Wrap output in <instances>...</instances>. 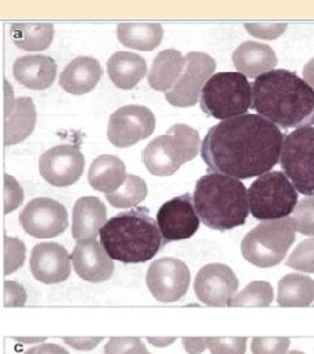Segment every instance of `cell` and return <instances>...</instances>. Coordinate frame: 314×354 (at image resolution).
Here are the masks:
<instances>
[{"mask_svg": "<svg viewBox=\"0 0 314 354\" xmlns=\"http://www.w3.org/2000/svg\"><path fill=\"white\" fill-rule=\"evenodd\" d=\"M296 241V226L292 218L266 221L246 234L241 252L246 261L258 268L280 264Z\"/></svg>", "mask_w": 314, "mask_h": 354, "instance_id": "8992f818", "label": "cell"}, {"mask_svg": "<svg viewBox=\"0 0 314 354\" xmlns=\"http://www.w3.org/2000/svg\"><path fill=\"white\" fill-rule=\"evenodd\" d=\"M156 127L155 114L141 105H126L109 120L108 138L115 147H130L151 136Z\"/></svg>", "mask_w": 314, "mask_h": 354, "instance_id": "7c38bea8", "label": "cell"}, {"mask_svg": "<svg viewBox=\"0 0 314 354\" xmlns=\"http://www.w3.org/2000/svg\"><path fill=\"white\" fill-rule=\"evenodd\" d=\"M58 67L55 61L46 55H26L13 64L14 79L26 88H49L57 77Z\"/></svg>", "mask_w": 314, "mask_h": 354, "instance_id": "44dd1931", "label": "cell"}, {"mask_svg": "<svg viewBox=\"0 0 314 354\" xmlns=\"http://www.w3.org/2000/svg\"><path fill=\"white\" fill-rule=\"evenodd\" d=\"M193 201L202 222L220 231L245 225L251 212L245 185L237 178L215 172L198 180Z\"/></svg>", "mask_w": 314, "mask_h": 354, "instance_id": "277c9868", "label": "cell"}, {"mask_svg": "<svg viewBox=\"0 0 314 354\" xmlns=\"http://www.w3.org/2000/svg\"><path fill=\"white\" fill-rule=\"evenodd\" d=\"M106 253L125 264L152 260L166 244L157 222L146 209L130 210L110 218L100 231Z\"/></svg>", "mask_w": 314, "mask_h": 354, "instance_id": "3957f363", "label": "cell"}, {"mask_svg": "<svg viewBox=\"0 0 314 354\" xmlns=\"http://www.w3.org/2000/svg\"><path fill=\"white\" fill-rule=\"evenodd\" d=\"M163 35V26L155 23H122L117 28L119 42L137 50H153L161 44Z\"/></svg>", "mask_w": 314, "mask_h": 354, "instance_id": "4316f807", "label": "cell"}, {"mask_svg": "<svg viewBox=\"0 0 314 354\" xmlns=\"http://www.w3.org/2000/svg\"><path fill=\"white\" fill-rule=\"evenodd\" d=\"M314 301V281L300 273H291L279 281L277 304L283 307H308Z\"/></svg>", "mask_w": 314, "mask_h": 354, "instance_id": "83f0119b", "label": "cell"}, {"mask_svg": "<svg viewBox=\"0 0 314 354\" xmlns=\"http://www.w3.org/2000/svg\"><path fill=\"white\" fill-rule=\"evenodd\" d=\"M13 44L26 51L45 50L54 38V26L50 23H16L11 28Z\"/></svg>", "mask_w": 314, "mask_h": 354, "instance_id": "f1b7e54d", "label": "cell"}, {"mask_svg": "<svg viewBox=\"0 0 314 354\" xmlns=\"http://www.w3.org/2000/svg\"><path fill=\"white\" fill-rule=\"evenodd\" d=\"M14 340L17 342H24V344H35V342H45L46 339L45 337H16Z\"/></svg>", "mask_w": 314, "mask_h": 354, "instance_id": "bcb514c9", "label": "cell"}, {"mask_svg": "<svg viewBox=\"0 0 314 354\" xmlns=\"http://www.w3.org/2000/svg\"><path fill=\"white\" fill-rule=\"evenodd\" d=\"M184 345L186 352L190 354H199L207 348V342L203 337H185Z\"/></svg>", "mask_w": 314, "mask_h": 354, "instance_id": "7bdbcfd3", "label": "cell"}, {"mask_svg": "<svg viewBox=\"0 0 314 354\" xmlns=\"http://www.w3.org/2000/svg\"><path fill=\"white\" fill-rule=\"evenodd\" d=\"M292 219L297 232L314 236V197L304 198L297 203Z\"/></svg>", "mask_w": 314, "mask_h": 354, "instance_id": "d6a6232c", "label": "cell"}, {"mask_svg": "<svg viewBox=\"0 0 314 354\" xmlns=\"http://www.w3.org/2000/svg\"><path fill=\"white\" fill-rule=\"evenodd\" d=\"M289 268L304 273H314V238L302 241L286 263Z\"/></svg>", "mask_w": 314, "mask_h": 354, "instance_id": "1f68e13d", "label": "cell"}, {"mask_svg": "<svg viewBox=\"0 0 314 354\" xmlns=\"http://www.w3.org/2000/svg\"><path fill=\"white\" fill-rule=\"evenodd\" d=\"M207 348L211 354H245V337H207Z\"/></svg>", "mask_w": 314, "mask_h": 354, "instance_id": "e575fe53", "label": "cell"}, {"mask_svg": "<svg viewBox=\"0 0 314 354\" xmlns=\"http://www.w3.org/2000/svg\"><path fill=\"white\" fill-rule=\"evenodd\" d=\"M302 74H304V80L314 89V58L304 66Z\"/></svg>", "mask_w": 314, "mask_h": 354, "instance_id": "ee69618b", "label": "cell"}, {"mask_svg": "<svg viewBox=\"0 0 314 354\" xmlns=\"http://www.w3.org/2000/svg\"><path fill=\"white\" fill-rule=\"evenodd\" d=\"M297 190L282 172H267L258 177L248 190L249 210L258 221L287 218L297 206Z\"/></svg>", "mask_w": 314, "mask_h": 354, "instance_id": "ba28073f", "label": "cell"}, {"mask_svg": "<svg viewBox=\"0 0 314 354\" xmlns=\"http://www.w3.org/2000/svg\"><path fill=\"white\" fill-rule=\"evenodd\" d=\"M86 159L74 145H59L41 155L39 174L52 187H70L83 175Z\"/></svg>", "mask_w": 314, "mask_h": 354, "instance_id": "5bb4252c", "label": "cell"}, {"mask_svg": "<svg viewBox=\"0 0 314 354\" xmlns=\"http://www.w3.org/2000/svg\"><path fill=\"white\" fill-rule=\"evenodd\" d=\"M185 68V57L175 49H168L157 54L148 73V83L152 88L168 92L173 88Z\"/></svg>", "mask_w": 314, "mask_h": 354, "instance_id": "484cf974", "label": "cell"}, {"mask_svg": "<svg viewBox=\"0 0 314 354\" xmlns=\"http://www.w3.org/2000/svg\"><path fill=\"white\" fill-rule=\"evenodd\" d=\"M30 270L42 283H59L70 277L71 257L58 243H39L32 251Z\"/></svg>", "mask_w": 314, "mask_h": 354, "instance_id": "e0dca14e", "label": "cell"}, {"mask_svg": "<svg viewBox=\"0 0 314 354\" xmlns=\"http://www.w3.org/2000/svg\"><path fill=\"white\" fill-rule=\"evenodd\" d=\"M26 244L16 238H6L4 241V273L12 274L24 266Z\"/></svg>", "mask_w": 314, "mask_h": 354, "instance_id": "836d02e7", "label": "cell"}, {"mask_svg": "<svg viewBox=\"0 0 314 354\" xmlns=\"http://www.w3.org/2000/svg\"><path fill=\"white\" fill-rule=\"evenodd\" d=\"M147 286L159 302H177L185 297L190 286L188 266L173 257H164L153 261L147 272Z\"/></svg>", "mask_w": 314, "mask_h": 354, "instance_id": "8fae6325", "label": "cell"}, {"mask_svg": "<svg viewBox=\"0 0 314 354\" xmlns=\"http://www.w3.org/2000/svg\"><path fill=\"white\" fill-rule=\"evenodd\" d=\"M251 83L239 73H217L208 79L201 95L202 111L217 120L246 114L251 106Z\"/></svg>", "mask_w": 314, "mask_h": 354, "instance_id": "52a82bcc", "label": "cell"}, {"mask_svg": "<svg viewBox=\"0 0 314 354\" xmlns=\"http://www.w3.org/2000/svg\"><path fill=\"white\" fill-rule=\"evenodd\" d=\"M101 337H66L64 342L77 351H90L100 344Z\"/></svg>", "mask_w": 314, "mask_h": 354, "instance_id": "60d3db41", "label": "cell"}, {"mask_svg": "<svg viewBox=\"0 0 314 354\" xmlns=\"http://www.w3.org/2000/svg\"><path fill=\"white\" fill-rule=\"evenodd\" d=\"M251 108L283 129L314 125V89L288 70H273L255 79Z\"/></svg>", "mask_w": 314, "mask_h": 354, "instance_id": "7a4b0ae2", "label": "cell"}, {"mask_svg": "<svg viewBox=\"0 0 314 354\" xmlns=\"http://www.w3.org/2000/svg\"><path fill=\"white\" fill-rule=\"evenodd\" d=\"M216 70L214 58L201 51H190L185 55V68L173 88L165 93V99L173 106H194L203 87Z\"/></svg>", "mask_w": 314, "mask_h": 354, "instance_id": "30bf717a", "label": "cell"}, {"mask_svg": "<svg viewBox=\"0 0 314 354\" xmlns=\"http://www.w3.org/2000/svg\"><path fill=\"white\" fill-rule=\"evenodd\" d=\"M147 194L148 188L143 178L135 175H127L121 188L110 194H106V200L114 207L126 209L137 206L138 203L144 201Z\"/></svg>", "mask_w": 314, "mask_h": 354, "instance_id": "f546056e", "label": "cell"}, {"mask_svg": "<svg viewBox=\"0 0 314 354\" xmlns=\"http://www.w3.org/2000/svg\"><path fill=\"white\" fill-rule=\"evenodd\" d=\"M274 290L273 286L266 281H254L249 283L244 290L239 292L229 306L239 307V306H255V307H267L273 304Z\"/></svg>", "mask_w": 314, "mask_h": 354, "instance_id": "4dcf8cb0", "label": "cell"}, {"mask_svg": "<svg viewBox=\"0 0 314 354\" xmlns=\"http://www.w3.org/2000/svg\"><path fill=\"white\" fill-rule=\"evenodd\" d=\"M24 354H70L61 345L55 344H41L26 351Z\"/></svg>", "mask_w": 314, "mask_h": 354, "instance_id": "b9f144b4", "label": "cell"}, {"mask_svg": "<svg viewBox=\"0 0 314 354\" xmlns=\"http://www.w3.org/2000/svg\"><path fill=\"white\" fill-rule=\"evenodd\" d=\"M108 74L115 87L133 89L147 74V64L137 53L117 51L108 61Z\"/></svg>", "mask_w": 314, "mask_h": 354, "instance_id": "cb8c5ba5", "label": "cell"}, {"mask_svg": "<svg viewBox=\"0 0 314 354\" xmlns=\"http://www.w3.org/2000/svg\"><path fill=\"white\" fill-rule=\"evenodd\" d=\"M284 136L259 114H242L210 129L201 145L203 162L237 180L262 176L280 160Z\"/></svg>", "mask_w": 314, "mask_h": 354, "instance_id": "6da1fadb", "label": "cell"}, {"mask_svg": "<svg viewBox=\"0 0 314 354\" xmlns=\"http://www.w3.org/2000/svg\"><path fill=\"white\" fill-rule=\"evenodd\" d=\"M288 354H306V353H302V352H299V351H292V352H289Z\"/></svg>", "mask_w": 314, "mask_h": 354, "instance_id": "7dc6e473", "label": "cell"}, {"mask_svg": "<svg viewBox=\"0 0 314 354\" xmlns=\"http://www.w3.org/2000/svg\"><path fill=\"white\" fill-rule=\"evenodd\" d=\"M288 337H255L251 342L253 354H288Z\"/></svg>", "mask_w": 314, "mask_h": 354, "instance_id": "8d00e7d4", "label": "cell"}, {"mask_svg": "<svg viewBox=\"0 0 314 354\" xmlns=\"http://www.w3.org/2000/svg\"><path fill=\"white\" fill-rule=\"evenodd\" d=\"M102 70L100 62L92 57H79L68 64L61 74L59 84L66 92L84 95L100 82Z\"/></svg>", "mask_w": 314, "mask_h": 354, "instance_id": "603a6c76", "label": "cell"}, {"mask_svg": "<svg viewBox=\"0 0 314 354\" xmlns=\"http://www.w3.org/2000/svg\"><path fill=\"white\" fill-rule=\"evenodd\" d=\"M239 279L233 270L224 264L203 266L194 282L198 299L207 306L226 307L235 298Z\"/></svg>", "mask_w": 314, "mask_h": 354, "instance_id": "2e32d148", "label": "cell"}, {"mask_svg": "<svg viewBox=\"0 0 314 354\" xmlns=\"http://www.w3.org/2000/svg\"><path fill=\"white\" fill-rule=\"evenodd\" d=\"M76 274L88 282H104L113 276V259L97 241L77 243L71 254Z\"/></svg>", "mask_w": 314, "mask_h": 354, "instance_id": "ac0fdd59", "label": "cell"}, {"mask_svg": "<svg viewBox=\"0 0 314 354\" xmlns=\"http://www.w3.org/2000/svg\"><path fill=\"white\" fill-rule=\"evenodd\" d=\"M24 200V192L19 183L10 175L4 177V212L6 214L14 212Z\"/></svg>", "mask_w": 314, "mask_h": 354, "instance_id": "74e56055", "label": "cell"}, {"mask_svg": "<svg viewBox=\"0 0 314 354\" xmlns=\"http://www.w3.org/2000/svg\"><path fill=\"white\" fill-rule=\"evenodd\" d=\"M37 112L35 102L29 97L17 100H6V124H4V143L13 146L26 140L36 127Z\"/></svg>", "mask_w": 314, "mask_h": 354, "instance_id": "ffe728a7", "label": "cell"}, {"mask_svg": "<svg viewBox=\"0 0 314 354\" xmlns=\"http://www.w3.org/2000/svg\"><path fill=\"white\" fill-rule=\"evenodd\" d=\"M232 61L239 74L248 77H259L273 71L277 64L275 51L270 46L255 41L241 44L233 53Z\"/></svg>", "mask_w": 314, "mask_h": 354, "instance_id": "7402d4cb", "label": "cell"}, {"mask_svg": "<svg viewBox=\"0 0 314 354\" xmlns=\"http://www.w3.org/2000/svg\"><path fill=\"white\" fill-rule=\"evenodd\" d=\"M105 354H151L137 337H113L105 345Z\"/></svg>", "mask_w": 314, "mask_h": 354, "instance_id": "d590c367", "label": "cell"}, {"mask_svg": "<svg viewBox=\"0 0 314 354\" xmlns=\"http://www.w3.org/2000/svg\"><path fill=\"white\" fill-rule=\"evenodd\" d=\"M126 165L114 155H101L90 165L88 181L93 189L110 194L125 183Z\"/></svg>", "mask_w": 314, "mask_h": 354, "instance_id": "d4e9b609", "label": "cell"}, {"mask_svg": "<svg viewBox=\"0 0 314 354\" xmlns=\"http://www.w3.org/2000/svg\"><path fill=\"white\" fill-rule=\"evenodd\" d=\"M4 304L7 307L24 306L26 302V292L24 288L13 281H6L4 283Z\"/></svg>", "mask_w": 314, "mask_h": 354, "instance_id": "ab89813d", "label": "cell"}, {"mask_svg": "<svg viewBox=\"0 0 314 354\" xmlns=\"http://www.w3.org/2000/svg\"><path fill=\"white\" fill-rule=\"evenodd\" d=\"M280 165L299 193L314 197V127L296 129L286 136Z\"/></svg>", "mask_w": 314, "mask_h": 354, "instance_id": "9c48e42d", "label": "cell"}, {"mask_svg": "<svg viewBox=\"0 0 314 354\" xmlns=\"http://www.w3.org/2000/svg\"><path fill=\"white\" fill-rule=\"evenodd\" d=\"M199 145V133L195 129L177 124L147 145L143 163L155 176H172L181 165L198 155Z\"/></svg>", "mask_w": 314, "mask_h": 354, "instance_id": "5b68a950", "label": "cell"}, {"mask_svg": "<svg viewBox=\"0 0 314 354\" xmlns=\"http://www.w3.org/2000/svg\"><path fill=\"white\" fill-rule=\"evenodd\" d=\"M26 234L37 239H50L63 234L68 226V214L62 203L51 198H35L20 215Z\"/></svg>", "mask_w": 314, "mask_h": 354, "instance_id": "4fadbf2b", "label": "cell"}, {"mask_svg": "<svg viewBox=\"0 0 314 354\" xmlns=\"http://www.w3.org/2000/svg\"><path fill=\"white\" fill-rule=\"evenodd\" d=\"M245 28L254 37L273 41V39L280 37L286 32L287 24H284V23H248V24H245Z\"/></svg>", "mask_w": 314, "mask_h": 354, "instance_id": "f35d334b", "label": "cell"}, {"mask_svg": "<svg viewBox=\"0 0 314 354\" xmlns=\"http://www.w3.org/2000/svg\"><path fill=\"white\" fill-rule=\"evenodd\" d=\"M199 223L193 196L188 193L169 200L157 212V225L165 243L191 238L198 231Z\"/></svg>", "mask_w": 314, "mask_h": 354, "instance_id": "9a60e30c", "label": "cell"}, {"mask_svg": "<svg viewBox=\"0 0 314 354\" xmlns=\"http://www.w3.org/2000/svg\"><path fill=\"white\" fill-rule=\"evenodd\" d=\"M106 223V207L97 197L87 196L76 201L72 213V236L77 243L96 241Z\"/></svg>", "mask_w": 314, "mask_h": 354, "instance_id": "d6986e66", "label": "cell"}, {"mask_svg": "<svg viewBox=\"0 0 314 354\" xmlns=\"http://www.w3.org/2000/svg\"><path fill=\"white\" fill-rule=\"evenodd\" d=\"M175 337H170V339H155V337H150L148 339V342H151L152 345H155V346H168V345H170L172 342H175Z\"/></svg>", "mask_w": 314, "mask_h": 354, "instance_id": "f6af8a7d", "label": "cell"}]
</instances>
